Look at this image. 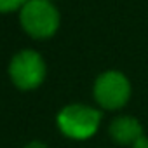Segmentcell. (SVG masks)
<instances>
[{
    "label": "cell",
    "instance_id": "obj_1",
    "mask_svg": "<svg viewBox=\"0 0 148 148\" xmlns=\"http://www.w3.org/2000/svg\"><path fill=\"white\" fill-rule=\"evenodd\" d=\"M23 30L33 38H49L59 28V12L51 0H28L19 11Z\"/></svg>",
    "mask_w": 148,
    "mask_h": 148
},
{
    "label": "cell",
    "instance_id": "obj_2",
    "mask_svg": "<svg viewBox=\"0 0 148 148\" xmlns=\"http://www.w3.org/2000/svg\"><path fill=\"white\" fill-rule=\"evenodd\" d=\"M101 122V113L86 105H68L58 113L59 131L71 139H89L96 134Z\"/></svg>",
    "mask_w": 148,
    "mask_h": 148
},
{
    "label": "cell",
    "instance_id": "obj_3",
    "mask_svg": "<svg viewBox=\"0 0 148 148\" xmlns=\"http://www.w3.org/2000/svg\"><path fill=\"white\" fill-rule=\"evenodd\" d=\"M9 75L18 89L21 91L37 89L45 79V63L42 56L32 49L19 51L11 59Z\"/></svg>",
    "mask_w": 148,
    "mask_h": 148
},
{
    "label": "cell",
    "instance_id": "obj_4",
    "mask_svg": "<svg viewBox=\"0 0 148 148\" xmlns=\"http://www.w3.org/2000/svg\"><path fill=\"white\" fill-rule=\"evenodd\" d=\"M131 96V84L120 71H105L96 79L94 98L106 110L122 108Z\"/></svg>",
    "mask_w": 148,
    "mask_h": 148
},
{
    "label": "cell",
    "instance_id": "obj_5",
    "mask_svg": "<svg viewBox=\"0 0 148 148\" xmlns=\"http://www.w3.org/2000/svg\"><path fill=\"white\" fill-rule=\"evenodd\" d=\"M110 136L119 145H134L143 138V125L134 117H119L110 125Z\"/></svg>",
    "mask_w": 148,
    "mask_h": 148
},
{
    "label": "cell",
    "instance_id": "obj_6",
    "mask_svg": "<svg viewBox=\"0 0 148 148\" xmlns=\"http://www.w3.org/2000/svg\"><path fill=\"white\" fill-rule=\"evenodd\" d=\"M28 0H0V12H12L21 11V7Z\"/></svg>",
    "mask_w": 148,
    "mask_h": 148
},
{
    "label": "cell",
    "instance_id": "obj_7",
    "mask_svg": "<svg viewBox=\"0 0 148 148\" xmlns=\"http://www.w3.org/2000/svg\"><path fill=\"white\" fill-rule=\"evenodd\" d=\"M132 148H148V139H146V138L143 136V138H141L139 141H136V143L132 145Z\"/></svg>",
    "mask_w": 148,
    "mask_h": 148
},
{
    "label": "cell",
    "instance_id": "obj_8",
    "mask_svg": "<svg viewBox=\"0 0 148 148\" xmlns=\"http://www.w3.org/2000/svg\"><path fill=\"white\" fill-rule=\"evenodd\" d=\"M25 148H47V145L42 143V141H32V143H28Z\"/></svg>",
    "mask_w": 148,
    "mask_h": 148
}]
</instances>
